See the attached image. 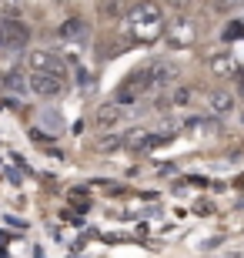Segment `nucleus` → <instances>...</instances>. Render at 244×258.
Here are the masks:
<instances>
[{
    "label": "nucleus",
    "instance_id": "obj_15",
    "mask_svg": "<svg viewBox=\"0 0 244 258\" xmlns=\"http://www.w3.org/2000/svg\"><path fill=\"white\" fill-rule=\"evenodd\" d=\"M207 64H211V74H217V77H231L237 71L234 57H227V54H217V57H211Z\"/></svg>",
    "mask_w": 244,
    "mask_h": 258
},
{
    "label": "nucleus",
    "instance_id": "obj_14",
    "mask_svg": "<svg viewBox=\"0 0 244 258\" xmlns=\"http://www.w3.org/2000/svg\"><path fill=\"white\" fill-rule=\"evenodd\" d=\"M127 10H131V0H101V7H97V14L111 20V17H124Z\"/></svg>",
    "mask_w": 244,
    "mask_h": 258
},
{
    "label": "nucleus",
    "instance_id": "obj_11",
    "mask_svg": "<svg viewBox=\"0 0 244 258\" xmlns=\"http://www.w3.org/2000/svg\"><path fill=\"white\" fill-rule=\"evenodd\" d=\"M4 87H7L10 94H27L30 91V77L24 74V67H10L7 74H4Z\"/></svg>",
    "mask_w": 244,
    "mask_h": 258
},
{
    "label": "nucleus",
    "instance_id": "obj_23",
    "mask_svg": "<svg viewBox=\"0 0 244 258\" xmlns=\"http://www.w3.org/2000/svg\"><path fill=\"white\" fill-rule=\"evenodd\" d=\"M0 87H4V74H0Z\"/></svg>",
    "mask_w": 244,
    "mask_h": 258
},
{
    "label": "nucleus",
    "instance_id": "obj_21",
    "mask_svg": "<svg viewBox=\"0 0 244 258\" xmlns=\"http://www.w3.org/2000/svg\"><path fill=\"white\" fill-rule=\"evenodd\" d=\"M30 141H37L40 148H47V141H50V138H47L44 131H37V127H34V131H30Z\"/></svg>",
    "mask_w": 244,
    "mask_h": 258
},
{
    "label": "nucleus",
    "instance_id": "obj_1",
    "mask_svg": "<svg viewBox=\"0 0 244 258\" xmlns=\"http://www.w3.org/2000/svg\"><path fill=\"white\" fill-rule=\"evenodd\" d=\"M164 4H154V0H144V4H134L127 14H124V37L131 44H154L157 37H164L168 30V17H164Z\"/></svg>",
    "mask_w": 244,
    "mask_h": 258
},
{
    "label": "nucleus",
    "instance_id": "obj_7",
    "mask_svg": "<svg viewBox=\"0 0 244 258\" xmlns=\"http://www.w3.org/2000/svg\"><path fill=\"white\" fill-rule=\"evenodd\" d=\"M30 91L37 97H60L67 91V81L54 74H30Z\"/></svg>",
    "mask_w": 244,
    "mask_h": 258
},
{
    "label": "nucleus",
    "instance_id": "obj_8",
    "mask_svg": "<svg viewBox=\"0 0 244 258\" xmlns=\"http://www.w3.org/2000/svg\"><path fill=\"white\" fill-rule=\"evenodd\" d=\"M164 40H168L174 50H181V47H191L197 40V34H194V24L191 20H174L168 30H164Z\"/></svg>",
    "mask_w": 244,
    "mask_h": 258
},
{
    "label": "nucleus",
    "instance_id": "obj_22",
    "mask_svg": "<svg viewBox=\"0 0 244 258\" xmlns=\"http://www.w3.org/2000/svg\"><path fill=\"white\" fill-rule=\"evenodd\" d=\"M160 4H164V7H184L188 0H160Z\"/></svg>",
    "mask_w": 244,
    "mask_h": 258
},
{
    "label": "nucleus",
    "instance_id": "obj_18",
    "mask_svg": "<svg viewBox=\"0 0 244 258\" xmlns=\"http://www.w3.org/2000/svg\"><path fill=\"white\" fill-rule=\"evenodd\" d=\"M171 101H174V107H184V104H188V101H191V87H178Z\"/></svg>",
    "mask_w": 244,
    "mask_h": 258
},
{
    "label": "nucleus",
    "instance_id": "obj_17",
    "mask_svg": "<svg viewBox=\"0 0 244 258\" xmlns=\"http://www.w3.org/2000/svg\"><path fill=\"white\" fill-rule=\"evenodd\" d=\"M70 205H74L77 211H87V208H91V198H87V191L74 188V191H70Z\"/></svg>",
    "mask_w": 244,
    "mask_h": 258
},
{
    "label": "nucleus",
    "instance_id": "obj_2",
    "mask_svg": "<svg viewBox=\"0 0 244 258\" xmlns=\"http://www.w3.org/2000/svg\"><path fill=\"white\" fill-rule=\"evenodd\" d=\"M150 87H154V74H150V64H144V67H137V71H131V74L121 81V87H117V94H114V101L117 104H134L141 94H147Z\"/></svg>",
    "mask_w": 244,
    "mask_h": 258
},
{
    "label": "nucleus",
    "instance_id": "obj_6",
    "mask_svg": "<svg viewBox=\"0 0 244 258\" xmlns=\"http://www.w3.org/2000/svg\"><path fill=\"white\" fill-rule=\"evenodd\" d=\"M27 67H30V74H54L67 81V64L57 57L54 50H30Z\"/></svg>",
    "mask_w": 244,
    "mask_h": 258
},
{
    "label": "nucleus",
    "instance_id": "obj_3",
    "mask_svg": "<svg viewBox=\"0 0 244 258\" xmlns=\"http://www.w3.org/2000/svg\"><path fill=\"white\" fill-rule=\"evenodd\" d=\"M30 44V27L17 17H4L0 20V50H24Z\"/></svg>",
    "mask_w": 244,
    "mask_h": 258
},
{
    "label": "nucleus",
    "instance_id": "obj_13",
    "mask_svg": "<svg viewBox=\"0 0 244 258\" xmlns=\"http://www.w3.org/2000/svg\"><path fill=\"white\" fill-rule=\"evenodd\" d=\"M207 107H211V114H231L234 111V94L231 91H211V97H207Z\"/></svg>",
    "mask_w": 244,
    "mask_h": 258
},
{
    "label": "nucleus",
    "instance_id": "obj_10",
    "mask_svg": "<svg viewBox=\"0 0 244 258\" xmlns=\"http://www.w3.org/2000/svg\"><path fill=\"white\" fill-rule=\"evenodd\" d=\"M150 74H154V87H164L178 77V64L174 60H150Z\"/></svg>",
    "mask_w": 244,
    "mask_h": 258
},
{
    "label": "nucleus",
    "instance_id": "obj_19",
    "mask_svg": "<svg viewBox=\"0 0 244 258\" xmlns=\"http://www.w3.org/2000/svg\"><path fill=\"white\" fill-rule=\"evenodd\" d=\"M244 37V24H227L224 27V40H237Z\"/></svg>",
    "mask_w": 244,
    "mask_h": 258
},
{
    "label": "nucleus",
    "instance_id": "obj_16",
    "mask_svg": "<svg viewBox=\"0 0 244 258\" xmlns=\"http://www.w3.org/2000/svg\"><path fill=\"white\" fill-rule=\"evenodd\" d=\"M117 148H124V138H121V134H104L101 141H97V151H107V154H111V151H117Z\"/></svg>",
    "mask_w": 244,
    "mask_h": 258
},
{
    "label": "nucleus",
    "instance_id": "obj_9",
    "mask_svg": "<svg viewBox=\"0 0 244 258\" xmlns=\"http://www.w3.org/2000/svg\"><path fill=\"white\" fill-rule=\"evenodd\" d=\"M57 34H60V40H67V44H84L87 40V24L80 17H70V20H64L60 27H57Z\"/></svg>",
    "mask_w": 244,
    "mask_h": 258
},
{
    "label": "nucleus",
    "instance_id": "obj_12",
    "mask_svg": "<svg viewBox=\"0 0 244 258\" xmlns=\"http://www.w3.org/2000/svg\"><path fill=\"white\" fill-rule=\"evenodd\" d=\"M121 117H124V104L111 101V104H101V107H97L94 121H97V127H114L117 121H121Z\"/></svg>",
    "mask_w": 244,
    "mask_h": 258
},
{
    "label": "nucleus",
    "instance_id": "obj_5",
    "mask_svg": "<svg viewBox=\"0 0 244 258\" xmlns=\"http://www.w3.org/2000/svg\"><path fill=\"white\" fill-rule=\"evenodd\" d=\"M171 141V134L168 131H144V127H137V131L131 134H124V148L134 154H144V151H154V148H160V144H168Z\"/></svg>",
    "mask_w": 244,
    "mask_h": 258
},
{
    "label": "nucleus",
    "instance_id": "obj_20",
    "mask_svg": "<svg viewBox=\"0 0 244 258\" xmlns=\"http://www.w3.org/2000/svg\"><path fill=\"white\" fill-rule=\"evenodd\" d=\"M44 124H50V131H64V121H60L54 111H47V114H44Z\"/></svg>",
    "mask_w": 244,
    "mask_h": 258
},
{
    "label": "nucleus",
    "instance_id": "obj_4",
    "mask_svg": "<svg viewBox=\"0 0 244 258\" xmlns=\"http://www.w3.org/2000/svg\"><path fill=\"white\" fill-rule=\"evenodd\" d=\"M181 134L188 138V141H211L221 134V121L217 114H197V117H188L184 124H181Z\"/></svg>",
    "mask_w": 244,
    "mask_h": 258
}]
</instances>
